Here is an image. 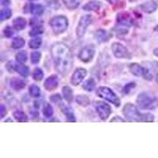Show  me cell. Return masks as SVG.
I'll return each instance as SVG.
<instances>
[{
	"instance_id": "obj_37",
	"label": "cell",
	"mask_w": 158,
	"mask_h": 158,
	"mask_svg": "<svg viewBox=\"0 0 158 158\" xmlns=\"http://www.w3.org/2000/svg\"><path fill=\"white\" fill-rule=\"evenodd\" d=\"M135 86V83H130V84L127 85L126 86L124 87L123 89V92H124V94H129V92L131 91V89L132 88H134V87Z\"/></svg>"
},
{
	"instance_id": "obj_24",
	"label": "cell",
	"mask_w": 158,
	"mask_h": 158,
	"mask_svg": "<svg viewBox=\"0 0 158 158\" xmlns=\"http://www.w3.org/2000/svg\"><path fill=\"white\" fill-rule=\"evenodd\" d=\"M76 102L81 106H87L89 104V99L85 95H78L76 97Z\"/></svg>"
},
{
	"instance_id": "obj_44",
	"label": "cell",
	"mask_w": 158,
	"mask_h": 158,
	"mask_svg": "<svg viewBox=\"0 0 158 158\" xmlns=\"http://www.w3.org/2000/svg\"><path fill=\"white\" fill-rule=\"evenodd\" d=\"M156 81L158 83V73H157V74L156 75Z\"/></svg>"
},
{
	"instance_id": "obj_17",
	"label": "cell",
	"mask_w": 158,
	"mask_h": 158,
	"mask_svg": "<svg viewBox=\"0 0 158 158\" xmlns=\"http://www.w3.org/2000/svg\"><path fill=\"white\" fill-rule=\"evenodd\" d=\"M101 6V3L98 1H91L83 6V10L86 11H98Z\"/></svg>"
},
{
	"instance_id": "obj_3",
	"label": "cell",
	"mask_w": 158,
	"mask_h": 158,
	"mask_svg": "<svg viewBox=\"0 0 158 158\" xmlns=\"http://www.w3.org/2000/svg\"><path fill=\"white\" fill-rule=\"evenodd\" d=\"M138 107L142 109H155L158 107V98L153 94L142 93L138 96L136 101Z\"/></svg>"
},
{
	"instance_id": "obj_41",
	"label": "cell",
	"mask_w": 158,
	"mask_h": 158,
	"mask_svg": "<svg viewBox=\"0 0 158 158\" xmlns=\"http://www.w3.org/2000/svg\"><path fill=\"white\" fill-rule=\"evenodd\" d=\"M1 2L3 6H6V5H9L10 3V0H1Z\"/></svg>"
},
{
	"instance_id": "obj_10",
	"label": "cell",
	"mask_w": 158,
	"mask_h": 158,
	"mask_svg": "<svg viewBox=\"0 0 158 158\" xmlns=\"http://www.w3.org/2000/svg\"><path fill=\"white\" fill-rule=\"evenodd\" d=\"M86 74V70H85L84 68H77L71 76V80H70L71 84L73 85H79L82 81L83 79L85 77Z\"/></svg>"
},
{
	"instance_id": "obj_4",
	"label": "cell",
	"mask_w": 158,
	"mask_h": 158,
	"mask_svg": "<svg viewBox=\"0 0 158 158\" xmlns=\"http://www.w3.org/2000/svg\"><path fill=\"white\" fill-rule=\"evenodd\" d=\"M50 25L56 34H60L67 30L68 27V20L65 16L54 17L50 21Z\"/></svg>"
},
{
	"instance_id": "obj_42",
	"label": "cell",
	"mask_w": 158,
	"mask_h": 158,
	"mask_svg": "<svg viewBox=\"0 0 158 158\" xmlns=\"http://www.w3.org/2000/svg\"><path fill=\"white\" fill-rule=\"evenodd\" d=\"M153 54H154L155 56L158 57V48H156L154 51H153Z\"/></svg>"
},
{
	"instance_id": "obj_29",
	"label": "cell",
	"mask_w": 158,
	"mask_h": 158,
	"mask_svg": "<svg viewBox=\"0 0 158 158\" xmlns=\"http://www.w3.org/2000/svg\"><path fill=\"white\" fill-rule=\"evenodd\" d=\"M32 77L35 81H41L44 77V73L41 69L36 68L32 73Z\"/></svg>"
},
{
	"instance_id": "obj_40",
	"label": "cell",
	"mask_w": 158,
	"mask_h": 158,
	"mask_svg": "<svg viewBox=\"0 0 158 158\" xmlns=\"http://www.w3.org/2000/svg\"><path fill=\"white\" fill-rule=\"evenodd\" d=\"M0 112H1V118H3V117L6 115V113H7L6 109V108L4 107L3 104L1 105V110H0Z\"/></svg>"
},
{
	"instance_id": "obj_16",
	"label": "cell",
	"mask_w": 158,
	"mask_h": 158,
	"mask_svg": "<svg viewBox=\"0 0 158 158\" xmlns=\"http://www.w3.org/2000/svg\"><path fill=\"white\" fill-rule=\"evenodd\" d=\"M26 20L23 18H17L13 21V27L16 30H23L26 26Z\"/></svg>"
},
{
	"instance_id": "obj_26",
	"label": "cell",
	"mask_w": 158,
	"mask_h": 158,
	"mask_svg": "<svg viewBox=\"0 0 158 158\" xmlns=\"http://www.w3.org/2000/svg\"><path fill=\"white\" fill-rule=\"evenodd\" d=\"M83 89L89 92H91L95 89L96 81L93 78H89L83 84Z\"/></svg>"
},
{
	"instance_id": "obj_32",
	"label": "cell",
	"mask_w": 158,
	"mask_h": 158,
	"mask_svg": "<svg viewBox=\"0 0 158 158\" xmlns=\"http://www.w3.org/2000/svg\"><path fill=\"white\" fill-rule=\"evenodd\" d=\"M29 94L32 97H38L40 94V89L39 87L36 85H32L30 87H29Z\"/></svg>"
},
{
	"instance_id": "obj_34",
	"label": "cell",
	"mask_w": 158,
	"mask_h": 158,
	"mask_svg": "<svg viewBox=\"0 0 158 158\" xmlns=\"http://www.w3.org/2000/svg\"><path fill=\"white\" fill-rule=\"evenodd\" d=\"M41 58V54L40 52H34L31 54V63L33 64H36L40 62V59Z\"/></svg>"
},
{
	"instance_id": "obj_12",
	"label": "cell",
	"mask_w": 158,
	"mask_h": 158,
	"mask_svg": "<svg viewBox=\"0 0 158 158\" xmlns=\"http://www.w3.org/2000/svg\"><path fill=\"white\" fill-rule=\"evenodd\" d=\"M58 84H59V81H58L57 76L52 75L46 79V81H44V85L46 89L54 90L58 87Z\"/></svg>"
},
{
	"instance_id": "obj_43",
	"label": "cell",
	"mask_w": 158,
	"mask_h": 158,
	"mask_svg": "<svg viewBox=\"0 0 158 158\" xmlns=\"http://www.w3.org/2000/svg\"><path fill=\"white\" fill-rule=\"evenodd\" d=\"M108 2H109L110 3H115V2H117V0H107Z\"/></svg>"
},
{
	"instance_id": "obj_5",
	"label": "cell",
	"mask_w": 158,
	"mask_h": 158,
	"mask_svg": "<svg viewBox=\"0 0 158 158\" xmlns=\"http://www.w3.org/2000/svg\"><path fill=\"white\" fill-rule=\"evenodd\" d=\"M97 94L99 97L104 99V100H106V101H109V102L112 103V104H115L116 107H118L120 105L121 101L120 100H119V98H118V97H117L116 94H115L111 89L108 88V87H100V88L97 89Z\"/></svg>"
},
{
	"instance_id": "obj_31",
	"label": "cell",
	"mask_w": 158,
	"mask_h": 158,
	"mask_svg": "<svg viewBox=\"0 0 158 158\" xmlns=\"http://www.w3.org/2000/svg\"><path fill=\"white\" fill-rule=\"evenodd\" d=\"M16 60L20 63H24L27 61V54L25 51L18 52L16 56Z\"/></svg>"
},
{
	"instance_id": "obj_1",
	"label": "cell",
	"mask_w": 158,
	"mask_h": 158,
	"mask_svg": "<svg viewBox=\"0 0 158 158\" xmlns=\"http://www.w3.org/2000/svg\"><path fill=\"white\" fill-rule=\"evenodd\" d=\"M51 53L56 70L62 75H67L73 66V55L70 49L63 43L52 45Z\"/></svg>"
},
{
	"instance_id": "obj_45",
	"label": "cell",
	"mask_w": 158,
	"mask_h": 158,
	"mask_svg": "<svg viewBox=\"0 0 158 158\" xmlns=\"http://www.w3.org/2000/svg\"><path fill=\"white\" fill-rule=\"evenodd\" d=\"M30 1H35V0H30Z\"/></svg>"
},
{
	"instance_id": "obj_33",
	"label": "cell",
	"mask_w": 158,
	"mask_h": 158,
	"mask_svg": "<svg viewBox=\"0 0 158 158\" xmlns=\"http://www.w3.org/2000/svg\"><path fill=\"white\" fill-rule=\"evenodd\" d=\"M43 113L46 118H50V117L53 115V108L51 106V104H45V106L44 107L43 109Z\"/></svg>"
},
{
	"instance_id": "obj_19",
	"label": "cell",
	"mask_w": 158,
	"mask_h": 158,
	"mask_svg": "<svg viewBox=\"0 0 158 158\" xmlns=\"http://www.w3.org/2000/svg\"><path fill=\"white\" fill-rule=\"evenodd\" d=\"M30 12L32 15L36 16H40L44 12V8L40 4H31L30 6Z\"/></svg>"
},
{
	"instance_id": "obj_35",
	"label": "cell",
	"mask_w": 158,
	"mask_h": 158,
	"mask_svg": "<svg viewBox=\"0 0 158 158\" xmlns=\"http://www.w3.org/2000/svg\"><path fill=\"white\" fill-rule=\"evenodd\" d=\"M3 33L4 35H5L6 37L10 38L13 36V34H14V30H13L12 28L10 27V26H6V27L4 29Z\"/></svg>"
},
{
	"instance_id": "obj_23",
	"label": "cell",
	"mask_w": 158,
	"mask_h": 158,
	"mask_svg": "<svg viewBox=\"0 0 158 158\" xmlns=\"http://www.w3.org/2000/svg\"><path fill=\"white\" fill-rule=\"evenodd\" d=\"M25 45V40L23 38L18 36V37H15V39L13 40L12 44H11V46H12L13 48L15 49H18L22 48Z\"/></svg>"
},
{
	"instance_id": "obj_2",
	"label": "cell",
	"mask_w": 158,
	"mask_h": 158,
	"mask_svg": "<svg viewBox=\"0 0 158 158\" xmlns=\"http://www.w3.org/2000/svg\"><path fill=\"white\" fill-rule=\"evenodd\" d=\"M123 113L129 122H153L154 116L150 113H140L132 104H127L123 107Z\"/></svg>"
},
{
	"instance_id": "obj_36",
	"label": "cell",
	"mask_w": 158,
	"mask_h": 158,
	"mask_svg": "<svg viewBox=\"0 0 158 158\" xmlns=\"http://www.w3.org/2000/svg\"><path fill=\"white\" fill-rule=\"evenodd\" d=\"M50 100L51 101H52V102L58 103L59 102V101H61L62 97H60V95H59V94H54V95L51 96Z\"/></svg>"
},
{
	"instance_id": "obj_18",
	"label": "cell",
	"mask_w": 158,
	"mask_h": 158,
	"mask_svg": "<svg viewBox=\"0 0 158 158\" xmlns=\"http://www.w3.org/2000/svg\"><path fill=\"white\" fill-rule=\"evenodd\" d=\"M96 39L98 40L99 42H106L109 40L110 36L108 32L105 30H103V29H99L95 33Z\"/></svg>"
},
{
	"instance_id": "obj_21",
	"label": "cell",
	"mask_w": 158,
	"mask_h": 158,
	"mask_svg": "<svg viewBox=\"0 0 158 158\" xmlns=\"http://www.w3.org/2000/svg\"><path fill=\"white\" fill-rule=\"evenodd\" d=\"M63 97L68 103L73 101V91L69 86H64L63 88Z\"/></svg>"
},
{
	"instance_id": "obj_30",
	"label": "cell",
	"mask_w": 158,
	"mask_h": 158,
	"mask_svg": "<svg viewBox=\"0 0 158 158\" xmlns=\"http://www.w3.org/2000/svg\"><path fill=\"white\" fill-rule=\"evenodd\" d=\"M12 15V11L10 9H2L1 10V14H0V19L1 21H4V20H7Z\"/></svg>"
},
{
	"instance_id": "obj_20",
	"label": "cell",
	"mask_w": 158,
	"mask_h": 158,
	"mask_svg": "<svg viewBox=\"0 0 158 158\" xmlns=\"http://www.w3.org/2000/svg\"><path fill=\"white\" fill-rule=\"evenodd\" d=\"M15 71H17L18 74H20L22 77H28L29 74V67L25 66V65H18L16 64L15 66Z\"/></svg>"
},
{
	"instance_id": "obj_6",
	"label": "cell",
	"mask_w": 158,
	"mask_h": 158,
	"mask_svg": "<svg viewBox=\"0 0 158 158\" xmlns=\"http://www.w3.org/2000/svg\"><path fill=\"white\" fill-rule=\"evenodd\" d=\"M91 22L92 18L90 15H84L81 17L77 26V29H76V33H77V36L81 37L85 34L87 27L91 24Z\"/></svg>"
},
{
	"instance_id": "obj_25",
	"label": "cell",
	"mask_w": 158,
	"mask_h": 158,
	"mask_svg": "<svg viewBox=\"0 0 158 158\" xmlns=\"http://www.w3.org/2000/svg\"><path fill=\"white\" fill-rule=\"evenodd\" d=\"M14 116L16 118L17 121L21 123L28 122V117L25 115V112L22 111H16L14 112Z\"/></svg>"
},
{
	"instance_id": "obj_22",
	"label": "cell",
	"mask_w": 158,
	"mask_h": 158,
	"mask_svg": "<svg viewBox=\"0 0 158 158\" xmlns=\"http://www.w3.org/2000/svg\"><path fill=\"white\" fill-rule=\"evenodd\" d=\"M63 2L69 10H75L80 4V0H63Z\"/></svg>"
},
{
	"instance_id": "obj_7",
	"label": "cell",
	"mask_w": 158,
	"mask_h": 158,
	"mask_svg": "<svg viewBox=\"0 0 158 158\" xmlns=\"http://www.w3.org/2000/svg\"><path fill=\"white\" fill-rule=\"evenodd\" d=\"M111 49L114 56L118 59L128 58L130 56L129 52L125 46L120 43H114L111 45Z\"/></svg>"
},
{
	"instance_id": "obj_27",
	"label": "cell",
	"mask_w": 158,
	"mask_h": 158,
	"mask_svg": "<svg viewBox=\"0 0 158 158\" xmlns=\"http://www.w3.org/2000/svg\"><path fill=\"white\" fill-rule=\"evenodd\" d=\"M42 44V39L40 37H36L34 39L31 40L29 41V47L30 48L36 49L40 47Z\"/></svg>"
},
{
	"instance_id": "obj_8",
	"label": "cell",
	"mask_w": 158,
	"mask_h": 158,
	"mask_svg": "<svg viewBox=\"0 0 158 158\" xmlns=\"http://www.w3.org/2000/svg\"><path fill=\"white\" fill-rule=\"evenodd\" d=\"M94 55H95V49L92 45H89L81 49V52H79L78 57L84 63H88L93 59Z\"/></svg>"
},
{
	"instance_id": "obj_28",
	"label": "cell",
	"mask_w": 158,
	"mask_h": 158,
	"mask_svg": "<svg viewBox=\"0 0 158 158\" xmlns=\"http://www.w3.org/2000/svg\"><path fill=\"white\" fill-rule=\"evenodd\" d=\"M44 32V28L42 25H36V26H34L32 28V30L29 32V36H35L36 35L42 34Z\"/></svg>"
},
{
	"instance_id": "obj_11",
	"label": "cell",
	"mask_w": 158,
	"mask_h": 158,
	"mask_svg": "<svg viewBox=\"0 0 158 158\" xmlns=\"http://www.w3.org/2000/svg\"><path fill=\"white\" fill-rule=\"evenodd\" d=\"M141 9L147 14L154 12L158 8V0H149L140 6Z\"/></svg>"
},
{
	"instance_id": "obj_13",
	"label": "cell",
	"mask_w": 158,
	"mask_h": 158,
	"mask_svg": "<svg viewBox=\"0 0 158 158\" xmlns=\"http://www.w3.org/2000/svg\"><path fill=\"white\" fill-rule=\"evenodd\" d=\"M129 69L131 72L134 75L137 76V77H141V76L144 75V72H145V69L143 67L140 66L138 63H131L129 66Z\"/></svg>"
},
{
	"instance_id": "obj_38",
	"label": "cell",
	"mask_w": 158,
	"mask_h": 158,
	"mask_svg": "<svg viewBox=\"0 0 158 158\" xmlns=\"http://www.w3.org/2000/svg\"><path fill=\"white\" fill-rule=\"evenodd\" d=\"M15 66H16V63H15L14 62H10V63H8L7 66H6V68L10 72H13L15 71Z\"/></svg>"
},
{
	"instance_id": "obj_39",
	"label": "cell",
	"mask_w": 158,
	"mask_h": 158,
	"mask_svg": "<svg viewBox=\"0 0 158 158\" xmlns=\"http://www.w3.org/2000/svg\"><path fill=\"white\" fill-rule=\"evenodd\" d=\"M110 122H114V123H118V122H125V120H124L123 118H120V117H118V116H115L113 118H111V120H110Z\"/></svg>"
},
{
	"instance_id": "obj_9",
	"label": "cell",
	"mask_w": 158,
	"mask_h": 158,
	"mask_svg": "<svg viewBox=\"0 0 158 158\" xmlns=\"http://www.w3.org/2000/svg\"><path fill=\"white\" fill-rule=\"evenodd\" d=\"M97 113L99 116L101 117V119H106L109 116L111 112V107L108 104L104 102H98L96 106Z\"/></svg>"
},
{
	"instance_id": "obj_14",
	"label": "cell",
	"mask_w": 158,
	"mask_h": 158,
	"mask_svg": "<svg viewBox=\"0 0 158 158\" xmlns=\"http://www.w3.org/2000/svg\"><path fill=\"white\" fill-rule=\"evenodd\" d=\"M61 110L63 113L65 114L66 117L67 118V121L68 122H76V118L75 116H74V111L70 107L65 106L64 104L61 106Z\"/></svg>"
},
{
	"instance_id": "obj_15",
	"label": "cell",
	"mask_w": 158,
	"mask_h": 158,
	"mask_svg": "<svg viewBox=\"0 0 158 158\" xmlns=\"http://www.w3.org/2000/svg\"><path fill=\"white\" fill-rule=\"evenodd\" d=\"M10 84V86L12 89H14L15 90H20L25 86L26 82L24 80H22V79L15 77V78H13L11 80Z\"/></svg>"
}]
</instances>
